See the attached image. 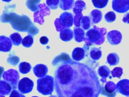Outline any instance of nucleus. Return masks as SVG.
<instances>
[{
    "instance_id": "3",
    "label": "nucleus",
    "mask_w": 129,
    "mask_h": 97,
    "mask_svg": "<svg viewBox=\"0 0 129 97\" xmlns=\"http://www.w3.org/2000/svg\"><path fill=\"white\" fill-rule=\"evenodd\" d=\"M37 90L43 95L51 94L54 90V78L50 75H45L37 80Z\"/></svg>"
},
{
    "instance_id": "1",
    "label": "nucleus",
    "mask_w": 129,
    "mask_h": 97,
    "mask_svg": "<svg viewBox=\"0 0 129 97\" xmlns=\"http://www.w3.org/2000/svg\"><path fill=\"white\" fill-rule=\"evenodd\" d=\"M54 77L58 97H98L101 92L96 72L82 63L71 61L60 64Z\"/></svg>"
},
{
    "instance_id": "14",
    "label": "nucleus",
    "mask_w": 129,
    "mask_h": 97,
    "mask_svg": "<svg viewBox=\"0 0 129 97\" xmlns=\"http://www.w3.org/2000/svg\"><path fill=\"white\" fill-rule=\"evenodd\" d=\"M104 91L106 93L104 95L108 97H114L116 95V84L112 81H108L106 82V84L104 87Z\"/></svg>"
},
{
    "instance_id": "9",
    "label": "nucleus",
    "mask_w": 129,
    "mask_h": 97,
    "mask_svg": "<svg viewBox=\"0 0 129 97\" xmlns=\"http://www.w3.org/2000/svg\"><path fill=\"white\" fill-rule=\"evenodd\" d=\"M59 22L64 28H70L74 24V16L70 12L62 13L59 16Z\"/></svg>"
},
{
    "instance_id": "16",
    "label": "nucleus",
    "mask_w": 129,
    "mask_h": 97,
    "mask_svg": "<svg viewBox=\"0 0 129 97\" xmlns=\"http://www.w3.org/2000/svg\"><path fill=\"white\" fill-rule=\"evenodd\" d=\"M97 72L101 77V81L102 83H105L106 82V78L109 76L110 73L109 68L106 65H102L99 67Z\"/></svg>"
},
{
    "instance_id": "30",
    "label": "nucleus",
    "mask_w": 129,
    "mask_h": 97,
    "mask_svg": "<svg viewBox=\"0 0 129 97\" xmlns=\"http://www.w3.org/2000/svg\"><path fill=\"white\" fill-rule=\"evenodd\" d=\"M111 75L113 77H117L120 78L123 73V69L120 67H116L111 71Z\"/></svg>"
},
{
    "instance_id": "23",
    "label": "nucleus",
    "mask_w": 129,
    "mask_h": 97,
    "mask_svg": "<svg viewBox=\"0 0 129 97\" xmlns=\"http://www.w3.org/2000/svg\"><path fill=\"white\" fill-rule=\"evenodd\" d=\"M89 55L90 58L93 60L96 61L101 57L102 51L98 48L93 47L90 50L89 52Z\"/></svg>"
},
{
    "instance_id": "25",
    "label": "nucleus",
    "mask_w": 129,
    "mask_h": 97,
    "mask_svg": "<svg viewBox=\"0 0 129 97\" xmlns=\"http://www.w3.org/2000/svg\"><path fill=\"white\" fill-rule=\"evenodd\" d=\"M19 71L22 74H27L30 72L31 69V64L26 62H22L19 65Z\"/></svg>"
},
{
    "instance_id": "17",
    "label": "nucleus",
    "mask_w": 129,
    "mask_h": 97,
    "mask_svg": "<svg viewBox=\"0 0 129 97\" xmlns=\"http://www.w3.org/2000/svg\"><path fill=\"white\" fill-rule=\"evenodd\" d=\"M85 56V50L80 47H77L75 48L72 54V58L75 60L77 61H80L84 59Z\"/></svg>"
},
{
    "instance_id": "32",
    "label": "nucleus",
    "mask_w": 129,
    "mask_h": 97,
    "mask_svg": "<svg viewBox=\"0 0 129 97\" xmlns=\"http://www.w3.org/2000/svg\"><path fill=\"white\" fill-rule=\"evenodd\" d=\"M54 25L56 28V30L57 32H60L62 29H64V27L61 25L58 18L55 19L54 21Z\"/></svg>"
},
{
    "instance_id": "12",
    "label": "nucleus",
    "mask_w": 129,
    "mask_h": 97,
    "mask_svg": "<svg viewBox=\"0 0 129 97\" xmlns=\"http://www.w3.org/2000/svg\"><path fill=\"white\" fill-rule=\"evenodd\" d=\"M12 47V43L10 38L4 35L0 36V51L9 52Z\"/></svg>"
},
{
    "instance_id": "29",
    "label": "nucleus",
    "mask_w": 129,
    "mask_h": 97,
    "mask_svg": "<svg viewBox=\"0 0 129 97\" xmlns=\"http://www.w3.org/2000/svg\"><path fill=\"white\" fill-rule=\"evenodd\" d=\"M59 0H46L47 7L51 10L57 9Z\"/></svg>"
},
{
    "instance_id": "20",
    "label": "nucleus",
    "mask_w": 129,
    "mask_h": 97,
    "mask_svg": "<svg viewBox=\"0 0 129 97\" xmlns=\"http://www.w3.org/2000/svg\"><path fill=\"white\" fill-rule=\"evenodd\" d=\"M74 36L75 40L77 42H81L85 38V32L84 30L79 27H75L74 28Z\"/></svg>"
},
{
    "instance_id": "19",
    "label": "nucleus",
    "mask_w": 129,
    "mask_h": 97,
    "mask_svg": "<svg viewBox=\"0 0 129 97\" xmlns=\"http://www.w3.org/2000/svg\"><path fill=\"white\" fill-rule=\"evenodd\" d=\"M102 13L98 10H93L90 13V19H91V24H97L100 22L102 19Z\"/></svg>"
},
{
    "instance_id": "34",
    "label": "nucleus",
    "mask_w": 129,
    "mask_h": 97,
    "mask_svg": "<svg viewBox=\"0 0 129 97\" xmlns=\"http://www.w3.org/2000/svg\"><path fill=\"white\" fill-rule=\"evenodd\" d=\"M39 41H40V42L41 44H42L43 45H45L48 42L49 40L47 38V37H46V36H42V37H40Z\"/></svg>"
},
{
    "instance_id": "35",
    "label": "nucleus",
    "mask_w": 129,
    "mask_h": 97,
    "mask_svg": "<svg viewBox=\"0 0 129 97\" xmlns=\"http://www.w3.org/2000/svg\"><path fill=\"white\" fill-rule=\"evenodd\" d=\"M39 1L40 0H28L27 2V5L28 7L32 4V6H34V5H35L36 4H38Z\"/></svg>"
},
{
    "instance_id": "8",
    "label": "nucleus",
    "mask_w": 129,
    "mask_h": 97,
    "mask_svg": "<svg viewBox=\"0 0 129 97\" xmlns=\"http://www.w3.org/2000/svg\"><path fill=\"white\" fill-rule=\"evenodd\" d=\"M112 8L117 13H125L129 9V0H112Z\"/></svg>"
},
{
    "instance_id": "24",
    "label": "nucleus",
    "mask_w": 129,
    "mask_h": 97,
    "mask_svg": "<svg viewBox=\"0 0 129 97\" xmlns=\"http://www.w3.org/2000/svg\"><path fill=\"white\" fill-rule=\"evenodd\" d=\"M91 19L88 16H83L80 21V26L83 30H87L90 28L91 25Z\"/></svg>"
},
{
    "instance_id": "18",
    "label": "nucleus",
    "mask_w": 129,
    "mask_h": 97,
    "mask_svg": "<svg viewBox=\"0 0 129 97\" xmlns=\"http://www.w3.org/2000/svg\"><path fill=\"white\" fill-rule=\"evenodd\" d=\"M12 90L10 84L5 80H0V97L9 94Z\"/></svg>"
},
{
    "instance_id": "2",
    "label": "nucleus",
    "mask_w": 129,
    "mask_h": 97,
    "mask_svg": "<svg viewBox=\"0 0 129 97\" xmlns=\"http://www.w3.org/2000/svg\"><path fill=\"white\" fill-rule=\"evenodd\" d=\"M107 33L105 28H99L94 25L86 33L84 41L86 45L89 46L92 44L101 45L105 41V36Z\"/></svg>"
},
{
    "instance_id": "27",
    "label": "nucleus",
    "mask_w": 129,
    "mask_h": 97,
    "mask_svg": "<svg viewBox=\"0 0 129 97\" xmlns=\"http://www.w3.org/2000/svg\"><path fill=\"white\" fill-rule=\"evenodd\" d=\"M21 43L23 46L30 47L33 43V38L31 35H28L22 39Z\"/></svg>"
},
{
    "instance_id": "15",
    "label": "nucleus",
    "mask_w": 129,
    "mask_h": 97,
    "mask_svg": "<svg viewBox=\"0 0 129 97\" xmlns=\"http://www.w3.org/2000/svg\"><path fill=\"white\" fill-rule=\"evenodd\" d=\"M74 37L73 31L69 28L62 29L59 33L60 39L64 42L71 41Z\"/></svg>"
},
{
    "instance_id": "5",
    "label": "nucleus",
    "mask_w": 129,
    "mask_h": 97,
    "mask_svg": "<svg viewBox=\"0 0 129 97\" xmlns=\"http://www.w3.org/2000/svg\"><path fill=\"white\" fill-rule=\"evenodd\" d=\"M2 76L5 81L13 86L17 84L20 77L18 71L13 69H10L5 71Z\"/></svg>"
},
{
    "instance_id": "22",
    "label": "nucleus",
    "mask_w": 129,
    "mask_h": 97,
    "mask_svg": "<svg viewBox=\"0 0 129 97\" xmlns=\"http://www.w3.org/2000/svg\"><path fill=\"white\" fill-rule=\"evenodd\" d=\"M59 8L63 11L70 10L74 5V0H59Z\"/></svg>"
},
{
    "instance_id": "6",
    "label": "nucleus",
    "mask_w": 129,
    "mask_h": 97,
    "mask_svg": "<svg viewBox=\"0 0 129 97\" xmlns=\"http://www.w3.org/2000/svg\"><path fill=\"white\" fill-rule=\"evenodd\" d=\"M38 7L39 8V10L34 14V21L35 22L42 25L44 21L43 17L45 16L49 15L50 12L45 4H39L38 5Z\"/></svg>"
},
{
    "instance_id": "31",
    "label": "nucleus",
    "mask_w": 129,
    "mask_h": 97,
    "mask_svg": "<svg viewBox=\"0 0 129 97\" xmlns=\"http://www.w3.org/2000/svg\"><path fill=\"white\" fill-rule=\"evenodd\" d=\"M105 20L108 23H111L114 22L116 19L115 14L112 11L107 12L104 16Z\"/></svg>"
},
{
    "instance_id": "10",
    "label": "nucleus",
    "mask_w": 129,
    "mask_h": 97,
    "mask_svg": "<svg viewBox=\"0 0 129 97\" xmlns=\"http://www.w3.org/2000/svg\"><path fill=\"white\" fill-rule=\"evenodd\" d=\"M108 42L112 45L119 44L122 39V35L120 32L117 30H112L107 33Z\"/></svg>"
},
{
    "instance_id": "7",
    "label": "nucleus",
    "mask_w": 129,
    "mask_h": 97,
    "mask_svg": "<svg viewBox=\"0 0 129 97\" xmlns=\"http://www.w3.org/2000/svg\"><path fill=\"white\" fill-rule=\"evenodd\" d=\"M33 86V81L28 77H24L21 79L18 84V90L22 93L30 92L32 90Z\"/></svg>"
},
{
    "instance_id": "37",
    "label": "nucleus",
    "mask_w": 129,
    "mask_h": 97,
    "mask_svg": "<svg viewBox=\"0 0 129 97\" xmlns=\"http://www.w3.org/2000/svg\"><path fill=\"white\" fill-rule=\"evenodd\" d=\"M49 97H57V96L56 95H50Z\"/></svg>"
},
{
    "instance_id": "11",
    "label": "nucleus",
    "mask_w": 129,
    "mask_h": 97,
    "mask_svg": "<svg viewBox=\"0 0 129 97\" xmlns=\"http://www.w3.org/2000/svg\"><path fill=\"white\" fill-rule=\"evenodd\" d=\"M117 91L121 94L129 95V80L127 79H123L119 81L116 85Z\"/></svg>"
},
{
    "instance_id": "38",
    "label": "nucleus",
    "mask_w": 129,
    "mask_h": 97,
    "mask_svg": "<svg viewBox=\"0 0 129 97\" xmlns=\"http://www.w3.org/2000/svg\"><path fill=\"white\" fill-rule=\"evenodd\" d=\"M32 97H38V96H33Z\"/></svg>"
},
{
    "instance_id": "21",
    "label": "nucleus",
    "mask_w": 129,
    "mask_h": 97,
    "mask_svg": "<svg viewBox=\"0 0 129 97\" xmlns=\"http://www.w3.org/2000/svg\"><path fill=\"white\" fill-rule=\"evenodd\" d=\"M119 61V56L115 53H110L107 56V62L111 66L117 65Z\"/></svg>"
},
{
    "instance_id": "4",
    "label": "nucleus",
    "mask_w": 129,
    "mask_h": 97,
    "mask_svg": "<svg viewBox=\"0 0 129 97\" xmlns=\"http://www.w3.org/2000/svg\"><path fill=\"white\" fill-rule=\"evenodd\" d=\"M74 5V6L73 8V11L75 14L74 24L76 27H79L80 26V21L83 17L82 12L86 9V6L85 3L82 0L77 1Z\"/></svg>"
},
{
    "instance_id": "33",
    "label": "nucleus",
    "mask_w": 129,
    "mask_h": 97,
    "mask_svg": "<svg viewBox=\"0 0 129 97\" xmlns=\"http://www.w3.org/2000/svg\"><path fill=\"white\" fill-rule=\"evenodd\" d=\"M9 97H25V96L19 92L18 90L14 89L11 92Z\"/></svg>"
},
{
    "instance_id": "26",
    "label": "nucleus",
    "mask_w": 129,
    "mask_h": 97,
    "mask_svg": "<svg viewBox=\"0 0 129 97\" xmlns=\"http://www.w3.org/2000/svg\"><path fill=\"white\" fill-rule=\"evenodd\" d=\"M10 39L14 45L19 46L22 42V38L18 33H14L10 35Z\"/></svg>"
},
{
    "instance_id": "28",
    "label": "nucleus",
    "mask_w": 129,
    "mask_h": 97,
    "mask_svg": "<svg viewBox=\"0 0 129 97\" xmlns=\"http://www.w3.org/2000/svg\"><path fill=\"white\" fill-rule=\"evenodd\" d=\"M93 6L98 9H102L106 6L108 0H91Z\"/></svg>"
},
{
    "instance_id": "36",
    "label": "nucleus",
    "mask_w": 129,
    "mask_h": 97,
    "mask_svg": "<svg viewBox=\"0 0 129 97\" xmlns=\"http://www.w3.org/2000/svg\"><path fill=\"white\" fill-rule=\"evenodd\" d=\"M3 2H7V3H9L10 2H11L12 0H2Z\"/></svg>"
},
{
    "instance_id": "13",
    "label": "nucleus",
    "mask_w": 129,
    "mask_h": 97,
    "mask_svg": "<svg viewBox=\"0 0 129 97\" xmlns=\"http://www.w3.org/2000/svg\"><path fill=\"white\" fill-rule=\"evenodd\" d=\"M33 72L35 75L38 77L41 78L45 76L48 72V68L46 65L42 64L36 65L33 68Z\"/></svg>"
}]
</instances>
